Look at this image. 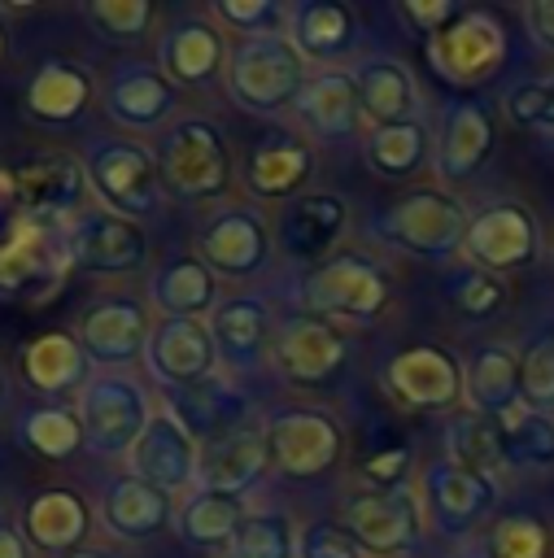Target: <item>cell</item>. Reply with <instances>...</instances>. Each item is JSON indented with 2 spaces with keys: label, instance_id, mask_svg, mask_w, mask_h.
<instances>
[{
  "label": "cell",
  "instance_id": "6da1fadb",
  "mask_svg": "<svg viewBox=\"0 0 554 558\" xmlns=\"http://www.w3.org/2000/svg\"><path fill=\"white\" fill-rule=\"evenodd\" d=\"M467 209L441 187H410L371 214V235L419 262H445L467 240Z\"/></svg>",
  "mask_w": 554,
  "mask_h": 558
},
{
  "label": "cell",
  "instance_id": "7a4b0ae2",
  "mask_svg": "<svg viewBox=\"0 0 554 558\" xmlns=\"http://www.w3.org/2000/svg\"><path fill=\"white\" fill-rule=\"evenodd\" d=\"M153 157H157L161 187L179 201H214L231 183V148L214 118L170 122L157 135Z\"/></svg>",
  "mask_w": 554,
  "mask_h": 558
},
{
  "label": "cell",
  "instance_id": "3957f363",
  "mask_svg": "<svg viewBox=\"0 0 554 558\" xmlns=\"http://www.w3.org/2000/svg\"><path fill=\"white\" fill-rule=\"evenodd\" d=\"M310 83L305 57L288 39V31L249 35L227 57V92L249 113H279L292 109L301 87Z\"/></svg>",
  "mask_w": 554,
  "mask_h": 558
},
{
  "label": "cell",
  "instance_id": "277c9868",
  "mask_svg": "<svg viewBox=\"0 0 554 558\" xmlns=\"http://www.w3.org/2000/svg\"><path fill=\"white\" fill-rule=\"evenodd\" d=\"M393 296L388 275L358 248H336L318 266H310L297 283L301 314L314 318H349V323H375Z\"/></svg>",
  "mask_w": 554,
  "mask_h": 558
},
{
  "label": "cell",
  "instance_id": "5b68a950",
  "mask_svg": "<svg viewBox=\"0 0 554 558\" xmlns=\"http://www.w3.org/2000/svg\"><path fill=\"white\" fill-rule=\"evenodd\" d=\"M148 418H153V401L144 384H135L131 375L105 371L83 384L79 423H83V445L96 458H131Z\"/></svg>",
  "mask_w": 554,
  "mask_h": 558
},
{
  "label": "cell",
  "instance_id": "8992f818",
  "mask_svg": "<svg viewBox=\"0 0 554 558\" xmlns=\"http://www.w3.org/2000/svg\"><path fill=\"white\" fill-rule=\"evenodd\" d=\"M83 170H87V187L105 201V209H113L122 218L140 222L161 201L157 157H153V148H144L135 140H122V135L92 140L83 153Z\"/></svg>",
  "mask_w": 554,
  "mask_h": 558
},
{
  "label": "cell",
  "instance_id": "52a82bcc",
  "mask_svg": "<svg viewBox=\"0 0 554 558\" xmlns=\"http://www.w3.org/2000/svg\"><path fill=\"white\" fill-rule=\"evenodd\" d=\"M70 248H65V222L48 218H22L13 240L0 248V296L44 305L61 292L70 275Z\"/></svg>",
  "mask_w": 554,
  "mask_h": 558
},
{
  "label": "cell",
  "instance_id": "ba28073f",
  "mask_svg": "<svg viewBox=\"0 0 554 558\" xmlns=\"http://www.w3.org/2000/svg\"><path fill=\"white\" fill-rule=\"evenodd\" d=\"M266 453L288 480H318L345 453V432L323 405H279L262 423Z\"/></svg>",
  "mask_w": 554,
  "mask_h": 558
},
{
  "label": "cell",
  "instance_id": "9c48e42d",
  "mask_svg": "<svg viewBox=\"0 0 554 558\" xmlns=\"http://www.w3.org/2000/svg\"><path fill=\"white\" fill-rule=\"evenodd\" d=\"M506 26L489 9H462L445 31H436L423 48L432 74L449 87H480L506 61Z\"/></svg>",
  "mask_w": 554,
  "mask_h": 558
},
{
  "label": "cell",
  "instance_id": "30bf717a",
  "mask_svg": "<svg viewBox=\"0 0 554 558\" xmlns=\"http://www.w3.org/2000/svg\"><path fill=\"white\" fill-rule=\"evenodd\" d=\"M340 523L353 532V541L366 554L388 558V554H406L423 541L427 514L410 484H393V488H362V493L345 497Z\"/></svg>",
  "mask_w": 554,
  "mask_h": 558
},
{
  "label": "cell",
  "instance_id": "8fae6325",
  "mask_svg": "<svg viewBox=\"0 0 554 558\" xmlns=\"http://www.w3.org/2000/svg\"><path fill=\"white\" fill-rule=\"evenodd\" d=\"M423 514L441 536H467L475 532L493 506H497V480L480 475L471 466H458L454 458H436L423 466Z\"/></svg>",
  "mask_w": 554,
  "mask_h": 558
},
{
  "label": "cell",
  "instance_id": "7c38bea8",
  "mask_svg": "<svg viewBox=\"0 0 554 558\" xmlns=\"http://www.w3.org/2000/svg\"><path fill=\"white\" fill-rule=\"evenodd\" d=\"M65 248L70 262L92 275H131L148 262L144 227L113 209H79L65 222Z\"/></svg>",
  "mask_w": 554,
  "mask_h": 558
},
{
  "label": "cell",
  "instance_id": "4fadbf2b",
  "mask_svg": "<svg viewBox=\"0 0 554 558\" xmlns=\"http://www.w3.org/2000/svg\"><path fill=\"white\" fill-rule=\"evenodd\" d=\"M462 371L445 344H410L384 362V388L406 410H449L467 397Z\"/></svg>",
  "mask_w": 554,
  "mask_h": 558
},
{
  "label": "cell",
  "instance_id": "5bb4252c",
  "mask_svg": "<svg viewBox=\"0 0 554 558\" xmlns=\"http://www.w3.org/2000/svg\"><path fill=\"white\" fill-rule=\"evenodd\" d=\"M17 205L31 214V218H48V222H70L79 214V201H83V183H87V170L79 157L70 153H57V148H44V153H26L17 157L9 170H4Z\"/></svg>",
  "mask_w": 554,
  "mask_h": 558
},
{
  "label": "cell",
  "instance_id": "9a60e30c",
  "mask_svg": "<svg viewBox=\"0 0 554 558\" xmlns=\"http://www.w3.org/2000/svg\"><path fill=\"white\" fill-rule=\"evenodd\" d=\"M345 336L314 314H288L270 336V362L288 384L318 388L345 371Z\"/></svg>",
  "mask_w": 554,
  "mask_h": 558
},
{
  "label": "cell",
  "instance_id": "2e32d148",
  "mask_svg": "<svg viewBox=\"0 0 554 558\" xmlns=\"http://www.w3.org/2000/svg\"><path fill=\"white\" fill-rule=\"evenodd\" d=\"M270 227L257 209H244V205H227L218 209L201 235H196V257L222 275V279H253L270 266Z\"/></svg>",
  "mask_w": 554,
  "mask_h": 558
},
{
  "label": "cell",
  "instance_id": "e0dca14e",
  "mask_svg": "<svg viewBox=\"0 0 554 558\" xmlns=\"http://www.w3.org/2000/svg\"><path fill=\"white\" fill-rule=\"evenodd\" d=\"M74 336H79L87 362L113 371V366H131L144 357L148 336H153V318L135 296H100L79 314Z\"/></svg>",
  "mask_w": 554,
  "mask_h": 558
},
{
  "label": "cell",
  "instance_id": "ac0fdd59",
  "mask_svg": "<svg viewBox=\"0 0 554 558\" xmlns=\"http://www.w3.org/2000/svg\"><path fill=\"white\" fill-rule=\"evenodd\" d=\"M462 253L489 275L523 270L537 257V222L519 201H493L471 214Z\"/></svg>",
  "mask_w": 554,
  "mask_h": 558
},
{
  "label": "cell",
  "instance_id": "d6986e66",
  "mask_svg": "<svg viewBox=\"0 0 554 558\" xmlns=\"http://www.w3.org/2000/svg\"><path fill=\"white\" fill-rule=\"evenodd\" d=\"M196 466H201V440L188 432V423L170 405L153 410L144 436L131 449V475H140L161 493H179L196 484Z\"/></svg>",
  "mask_w": 554,
  "mask_h": 558
},
{
  "label": "cell",
  "instance_id": "ffe728a7",
  "mask_svg": "<svg viewBox=\"0 0 554 558\" xmlns=\"http://www.w3.org/2000/svg\"><path fill=\"white\" fill-rule=\"evenodd\" d=\"M174 96L179 87L157 61H118L100 87V109L127 131H157L174 113Z\"/></svg>",
  "mask_w": 554,
  "mask_h": 558
},
{
  "label": "cell",
  "instance_id": "44dd1931",
  "mask_svg": "<svg viewBox=\"0 0 554 558\" xmlns=\"http://www.w3.org/2000/svg\"><path fill=\"white\" fill-rule=\"evenodd\" d=\"M144 362L153 371L157 384H166L170 392L196 388L218 371V349L209 336L205 318H161L148 336Z\"/></svg>",
  "mask_w": 554,
  "mask_h": 558
},
{
  "label": "cell",
  "instance_id": "7402d4cb",
  "mask_svg": "<svg viewBox=\"0 0 554 558\" xmlns=\"http://www.w3.org/2000/svg\"><path fill=\"white\" fill-rule=\"evenodd\" d=\"M497 144V118L484 100H449L436 122V144H432V166L441 179H471L484 170Z\"/></svg>",
  "mask_w": 554,
  "mask_h": 558
},
{
  "label": "cell",
  "instance_id": "603a6c76",
  "mask_svg": "<svg viewBox=\"0 0 554 558\" xmlns=\"http://www.w3.org/2000/svg\"><path fill=\"white\" fill-rule=\"evenodd\" d=\"M270 466L266 453V436L257 423H240L214 440L201 445V466H196V488L205 493H227V497H244Z\"/></svg>",
  "mask_w": 554,
  "mask_h": 558
},
{
  "label": "cell",
  "instance_id": "cb8c5ba5",
  "mask_svg": "<svg viewBox=\"0 0 554 558\" xmlns=\"http://www.w3.org/2000/svg\"><path fill=\"white\" fill-rule=\"evenodd\" d=\"M349 227V201L340 192H305L297 201H288L284 218H279V248L297 262H323L332 257L336 240Z\"/></svg>",
  "mask_w": 554,
  "mask_h": 558
},
{
  "label": "cell",
  "instance_id": "d4e9b609",
  "mask_svg": "<svg viewBox=\"0 0 554 558\" xmlns=\"http://www.w3.org/2000/svg\"><path fill=\"white\" fill-rule=\"evenodd\" d=\"M218 362L231 371H253L270 353V305L262 296H222L205 318Z\"/></svg>",
  "mask_w": 554,
  "mask_h": 558
},
{
  "label": "cell",
  "instance_id": "484cf974",
  "mask_svg": "<svg viewBox=\"0 0 554 558\" xmlns=\"http://www.w3.org/2000/svg\"><path fill=\"white\" fill-rule=\"evenodd\" d=\"M222 31L205 17H174L157 44V65L174 87H205L222 70Z\"/></svg>",
  "mask_w": 554,
  "mask_h": 558
},
{
  "label": "cell",
  "instance_id": "4316f807",
  "mask_svg": "<svg viewBox=\"0 0 554 558\" xmlns=\"http://www.w3.org/2000/svg\"><path fill=\"white\" fill-rule=\"evenodd\" d=\"M87 527H92V510L70 488H39L22 506V536L31 541V549L70 558L83 549Z\"/></svg>",
  "mask_w": 554,
  "mask_h": 558
},
{
  "label": "cell",
  "instance_id": "83f0119b",
  "mask_svg": "<svg viewBox=\"0 0 554 558\" xmlns=\"http://www.w3.org/2000/svg\"><path fill=\"white\" fill-rule=\"evenodd\" d=\"M292 113L314 140H353L362 126V105H358V83L349 70H318L301 87Z\"/></svg>",
  "mask_w": 554,
  "mask_h": 558
},
{
  "label": "cell",
  "instance_id": "f1b7e54d",
  "mask_svg": "<svg viewBox=\"0 0 554 558\" xmlns=\"http://www.w3.org/2000/svg\"><path fill=\"white\" fill-rule=\"evenodd\" d=\"M100 519L118 541H148L170 527V493L144 484L140 475H118L100 493Z\"/></svg>",
  "mask_w": 554,
  "mask_h": 558
},
{
  "label": "cell",
  "instance_id": "f546056e",
  "mask_svg": "<svg viewBox=\"0 0 554 558\" xmlns=\"http://www.w3.org/2000/svg\"><path fill=\"white\" fill-rule=\"evenodd\" d=\"M92 74L87 65L79 61H65V57H52L44 61L31 83H26V113L35 122H48V126H65V122H79L92 105Z\"/></svg>",
  "mask_w": 554,
  "mask_h": 558
},
{
  "label": "cell",
  "instance_id": "4dcf8cb0",
  "mask_svg": "<svg viewBox=\"0 0 554 558\" xmlns=\"http://www.w3.org/2000/svg\"><path fill=\"white\" fill-rule=\"evenodd\" d=\"M288 39L305 61H336L358 44V13L340 0H297L288 9Z\"/></svg>",
  "mask_w": 554,
  "mask_h": 558
},
{
  "label": "cell",
  "instance_id": "1f68e13d",
  "mask_svg": "<svg viewBox=\"0 0 554 558\" xmlns=\"http://www.w3.org/2000/svg\"><path fill=\"white\" fill-rule=\"evenodd\" d=\"M353 83H358V105H362V118L375 126H397V122H410L414 109H419V87H414V74L393 61V57H371L353 70Z\"/></svg>",
  "mask_w": 554,
  "mask_h": 558
},
{
  "label": "cell",
  "instance_id": "d6a6232c",
  "mask_svg": "<svg viewBox=\"0 0 554 558\" xmlns=\"http://www.w3.org/2000/svg\"><path fill=\"white\" fill-rule=\"evenodd\" d=\"M310 174H314V148L292 135H275V140L257 144L244 166V183L262 201H288V196L297 201V192L310 183Z\"/></svg>",
  "mask_w": 554,
  "mask_h": 558
},
{
  "label": "cell",
  "instance_id": "836d02e7",
  "mask_svg": "<svg viewBox=\"0 0 554 558\" xmlns=\"http://www.w3.org/2000/svg\"><path fill=\"white\" fill-rule=\"evenodd\" d=\"M87 366L92 362H87L74 331H44L22 349V375L44 397H61L70 388H83Z\"/></svg>",
  "mask_w": 554,
  "mask_h": 558
},
{
  "label": "cell",
  "instance_id": "e575fe53",
  "mask_svg": "<svg viewBox=\"0 0 554 558\" xmlns=\"http://www.w3.org/2000/svg\"><path fill=\"white\" fill-rule=\"evenodd\" d=\"M218 275L201 262V257H170L157 275H153V305L166 318H201L214 314L218 305Z\"/></svg>",
  "mask_w": 554,
  "mask_h": 558
},
{
  "label": "cell",
  "instance_id": "d590c367",
  "mask_svg": "<svg viewBox=\"0 0 554 558\" xmlns=\"http://www.w3.org/2000/svg\"><path fill=\"white\" fill-rule=\"evenodd\" d=\"M462 375H467V401H471V410L493 414V418H506L510 410L523 405V397H519V357L506 344H480L467 357V371Z\"/></svg>",
  "mask_w": 554,
  "mask_h": 558
},
{
  "label": "cell",
  "instance_id": "8d00e7d4",
  "mask_svg": "<svg viewBox=\"0 0 554 558\" xmlns=\"http://www.w3.org/2000/svg\"><path fill=\"white\" fill-rule=\"evenodd\" d=\"M244 523V501L240 497H227V493H188V501L174 510V532L183 545H196V549H227L231 536L240 532Z\"/></svg>",
  "mask_w": 554,
  "mask_h": 558
},
{
  "label": "cell",
  "instance_id": "74e56055",
  "mask_svg": "<svg viewBox=\"0 0 554 558\" xmlns=\"http://www.w3.org/2000/svg\"><path fill=\"white\" fill-rule=\"evenodd\" d=\"M366 166L380 174V179H414L427 161H432V140H427V126L419 118L410 122H397V126H375L366 135V148H362Z\"/></svg>",
  "mask_w": 554,
  "mask_h": 558
},
{
  "label": "cell",
  "instance_id": "f35d334b",
  "mask_svg": "<svg viewBox=\"0 0 554 558\" xmlns=\"http://www.w3.org/2000/svg\"><path fill=\"white\" fill-rule=\"evenodd\" d=\"M445 458H454L458 466H471L480 475H493L506 466V440H502V418L480 414V410H462L458 418H449L445 427Z\"/></svg>",
  "mask_w": 554,
  "mask_h": 558
},
{
  "label": "cell",
  "instance_id": "ab89813d",
  "mask_svg": "<svg viewBox=\"0 0 554 558\" xmlns=\"http://www.w3.org/2000/svg\"><path fill=\"white\" fill-rule=\"evenodd\" d=\"M17 440H22L31 453H39V458L61 462V458L79 453V445H83L79 410L57 405V401H52V405H31V410H22V418H17Z\"/></svg>",
  "mask_w": 554,
  "mask_h": 558
},
{
  "label": "cell",
  "instance_id": "60d3db41",
  "mask_svg": "<svg viewBox=\"0 0 554 558\" xmlns=\"http://www.w3.org/2000/svg\"><path fill=\"white\" fill-rule=\"evenodd\" d=\"M183 423H188V432L201 440V432H214V418H222V427L231 432V427H240L236 418H244V397L231 388V384H222L218 375H209L205 384H196V388H183L179 397H174V405H170Z\"/></svg>",
  "mask_w": 554,
  "mask_h": 558
},
{
  "label": "cell",
  "instance_id": "b9f144b4",
  "mask_svg": "<svg viewBox=\"0 0 554 558\" xmlns=\"http://www.w3.org/2000/svg\"><path fill=\"white\" fill-rule=\"evenodd\" d=\"M506 466H554V418L541 410H510L502 418Z\"/></svg>",
  "mask_w": 554,
  "mask_h": 558
},
{
  "label": "cell",
  "instance_id": "7bdbcfd3",
  "mask_svg": "<svg viewBox=\"0 0 554 558\" xmlns=\"http://www.w3.org/2000/svg\"><path fill=\"white\" fill-rule=\"evenodd\" d=\"M227 558H297V536L284 514L257 510V514H244L240 532L227 545Z\"/></svg>",
  "mask_w": 554,
  "mask_h": 558
},
{
  "label": "cell",
  "instance_id": "ee69618b",
  "mask_svg": "<svg viewBox=\"0 0 554 558\" xmlns=\"http://www.w3.org/2000/svg\"><path fill=\"white\" fill-rule=\"evenodd\" d=\"M519 397L528 410L554 414V331H541L519 353Z\"/></svg>",
  "mask_w": 554,
  "mask_h": 558
},
{
  "label": "cell",
  "instance_id": "f6af8a7d",
  "mask_svg": "<svg viewBox=\"0 0 554 558\" xmlns=\"http://www.w3.org/2000/svg\"><path fill=\"white\" fill-rule=\"evenodd\" d=\"M83 17L92 22V31H96L100 39H122V44H131V39L148 35V26H153V4H148V0H87V4H83Z\"/></svg>",
  "mask_w": 554,
  "mask_h": 558
},
{
  "label": "cell",
  "instance_id": "bcb514c9",
  "mask_svg": "<svg viewBox=\"0 0 554 558\" xmlns=\"http://www.w3.org/2000/svg\"><path fill=\"white\" fill-rule=\"evenodd\" d=\"M506 118L523 131H537V135H554V74L545 78H523L506 92L502 100Z\"/></svg>",
  "mask_w": 554,
  "mask_h": 558
},
{
  "label": "cell",
  "instance_id": "7dc6e473",
  "mask_svg": "<svg viewBox=\"0 0 554 558\" xmlns=\"http://www.w3.org/2000/svg\"><path fill=\"white\" fill-rule=\"evenodd\" d=\"M550 554V532L532 514H506L493 523L489 536V558H545Z\"/></svg>",
  "mask_w": 554,
  "mask_h": 558
},
{
  "label": "cell",
  "instance_id": "c3c4849f",
  "mask_svg": "<svg viewBox=\"0 0 554 558\" xmlns=\"http://www.w3.org/2000/svg\"><path fill=\"white\" fill-rule=\"evenodd\" d=\"M449 301L467 314V318H489L506 305V283L480 266H467L449 279Z\"/></svg>",
  "mask_w": 554,
  "mask_h": 558
},
{
  "label": "cell",
  "instance_id": "681fc988",
  "mask_svg": "<svg viewBox=\"0 0 554 558\" xmlns=\"http://www.w3.org/2000/svg\"><path fill=\"white\" fill-rule=\"evenodd\" d=\"M214 13L222 26L249 35H270L279 26H288V9L279 0H214Z\"/></svg>",
  "mask_w": 554,
  "mask_h": 558
},
{
  "label": "cell",
  "instance_id": "f907efd6",
  "mask_svg": "<svg viewBox=\"0 0 554 558\" xmlns=\"http://www.w3.org/2000/svg\"><path fill=\"white\" fill-rule=\"evenodd\" d=\"M297 558H366V549L353 541L345 523L314 519L297 532Z\"/></svg>",
  "mask_w": 554,
  "mask_h": 558
},
{
  "label": "cell",
  "instance_id": "816d5d0a",
  "mask_svg": "<svg viewBox=\"0 0 554 558\" xmlns=\"http://www.w3.org/2000/svg\"><path fill=\"white\" fill-rule=\"evenodd\" d=\"M397 13L410 22V31H414V35H427V39H432V35H436V31H445L462 9H458L454 0H401V4H397Z\"/></svg>",
  "mask_w": 554,
  "mask_h": 558
},
{
  "label": "cell",
  "instance_id": "f5cc1de1",
  "mask_svg": "<svg viewBox=\"0 0 554 558\" xmlns=\"http://www.w3.org/2000/svg\"><path fill=\"white\" fill-rule=\"evenodd\" d=\"M410 466V449H384L380 458H371L366 466H362V475L375 484V488H393V484H401V471Z\"/></svg>",
  "mask_w": 554,
  "mask_h": 558
},
{
  "label": "cell",
  "instance_id": "db71d44e",
  "mask_svg": "<svg viewBox=\"0 0 554 558\" xmlns=\"http://www.w3.org/2000/svg\"><path fill=\"white\" fill-rule=\"evenodd\" d=\"M523 22H528L532 44L554 52V0H528L523 4Z\"/></svg>",
  "mask_w": 554,
  "mask_h": 558
},
{
  "label": "cell",
  "instance_id": "11a10c76",
  "mask_svg": "<svg viewBox=\"0 0 554 558\" xmlns=\"http://www.w3.org/2000/svg\"><path fill=\"white\" fill-rule=\"evenodd\" d=\"M22 218H26V209L17 205V196H13V187H9V179L0 170V248L13 240V231L22 227Z\"/></svg>",
  "mask_w": 554,
  "mask_h": 558
},
{
  "label": "cell",
  "instance_id": "9f6ffc18",
  "mask_svg": "<svg viewBox=\"0 0 554 558\" xmlns=\"http://www.w3.org/2000/svg\"><path fill=\"white\" fill-rule=\"evenodd\" d=\"M0 558H31V541L9 523H0Z\"/></svg>",
  "mask_w": 554,
  "mask_h": 558
},
{
  "label": "cell",
  "instance_id": "6f0895ef",
  "mask_svg": "<svg viewBox=\"0 0 554 558\" xmlns=\"http://www.w3.org/2000/svg\"><path fill=\"white\" fill-rule=\"evenodd\" d=\"M70 558H122V554H113V549H79V554H70Z\"/></svg>",
  "mask_w": 554,
  "mask_h": 558
},
{
  "label": "cell",
  "instance_id": "680465c9",
  "mask_svg": "<svg viewBox=\"0 0 554 558\" xmlns=\"http://www.w3.org/2000/svg\"><path fill=\"white\" fill-rule=\"evenodd\" d=\"M4 57H9V26L0 22V61H4Z\"/></svg>",
  "mask_w": 554,
  "mask_h": 558
},
{
  "label": "cell",
  "instance_id": "91938a15",
  "mask_svg": "<svg viewBox=\"0 0 554 558\" xmlns=\"http://www.w3.org/2000/svg\"><path fill=\"white\" fill-rule=\"evenodd\" d=\"M0 405H4V375H0Z\"/></svg>",
  "mask_w": 554,
  "mask_h": 558
}]
</instances>
